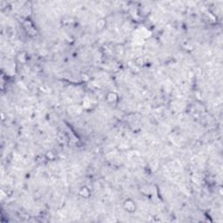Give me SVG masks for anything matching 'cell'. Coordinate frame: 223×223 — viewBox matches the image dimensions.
<instances>
[{
	"label": "cell",
	"instance_id": "obj_1",
	"mask_svg": "<svg viewBox=\"0 0 223 223\" xmlns=\"http://www.w3.org/2000/svg\"><path fill=\"white\" fill-rule=\"evenodd\" d=\"M124 207H125V210L128 211V212L133 213L135 211L136 209V207H135V204H134V202L132 201V200H127L125 201V203H124Z\"/></svg>",
	"mask_w": 223,
	"mask_h": 223
}]
</instances>
